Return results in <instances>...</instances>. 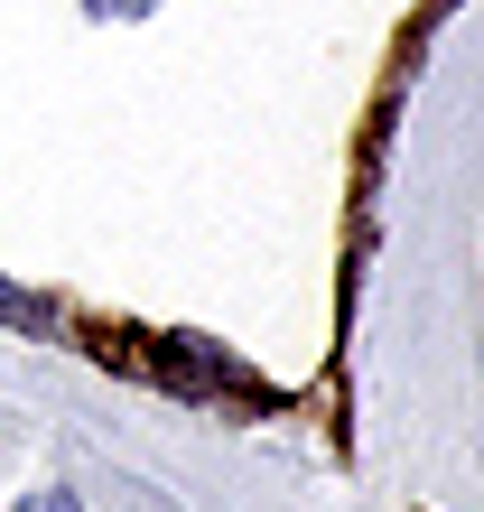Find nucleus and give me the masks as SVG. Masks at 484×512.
<instances>
[{
    "instance_id": "nucleus-1",
    "label": "nucleus",
    "mask_w": 484,
    "mask_h": 512,
    "mask_svg": "<svg viewBox=\"0 0 484 512\" xmlns=\"http://www.w3.org/2000/svg\"><path fill=\"white\" fill-rule=\"evenodd\" d=\"M0 317H10V326H38V308H28L19 289H0Z\"/></svg>"
},
{
    "instance_id": "nucleus-2",
    "label": "nucleus",
    "mask_w": 484,
    "mask_h": 512,
    "mask_svg": "<svg viewBox=\"0 0 484 512\" xmlns=\"http://www.w3.org/2000/svg\"><path fill=\"white\" fill-rule=\"evenodd\" d=\"M19 512H84V503H75V494H28Z\"/></svg>"
}]
</instances>
